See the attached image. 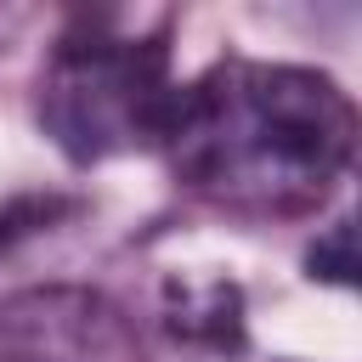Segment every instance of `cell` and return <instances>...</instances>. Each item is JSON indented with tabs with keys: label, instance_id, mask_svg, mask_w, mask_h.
Segmentation results:
<instances>
[{
	"label": "cell",
	"instance_id": "5",
	"mask_svg": "<svg viewBox=\"0 0 362 362\" xmlns=\"http://www.w3.org/2000/svg\"><path fill=\"white\" fill-rule=\"evenodd\" d=\"M62 215H74V198H57V192H23L11 204H0V249L34 238V232H51Z\"/></svg>",
	"mask_w": 362,
	"mask_h": 362
},
{
	"label": "cell",
	"instance_id": "3",
	"mask_svg": "<svg viewBox=\"0 0 362 362\" xmlns=\"http://www.w3.org/2000/svg\"><path fill=\"white\" fill-rule=\"evenodd\" d=\"M0 362H141V345L102 294L28 288L0 305Z\"/></svg>",
	"mask_w": 362,
	"mask_h": 362
},
{
	"label": "cell",
	"instance_id": "2",
	"mask_svg": "<svg viewBox=\"0 0 362 362\" xmlns=\"http://www.w3.org/2000/svg\"><path fill=\"white\" fill-rule=\"evenodd\" d=\"M170 45L158 34H119L107 17H79L40 74V124L74 164H102L158 147L175 107Z\"/></svg>",
	"mask_w": 362,
	"mask_h": 362
},
{
	"label": "cell",
	"instance_id": "6",
	"mask_svg": "<svg viewBox=\"0 0 362 362\" xmlns=\"http://www.w3.org/2000/svg\"><path fill=\"white\" fill-rule=\"evenodd\" d=\"M305 266H311V277H322V283H356V232H351V221H334L317 243H311V255H305Z\"/></svg>",
	"mask_w": 362,
	"mask_h": 362
},
{
	"label": "cell",
	"instance_id": "1",
	"mask_svg": "<svg viewBox=\"0 0 362 362\" xmlns=\"http://www.w3.org/2000/svg\"><path fill=\"white\" fill-rule=\"evenodd\" d=\"M158 147L181 187L232 215H305L351 170L356 107L317 68L226 57L175 90Z\"/></svg>",
	"mask_w": 362,
	"mask_h": 362
},
{
	"label": "cell",
	"instance_id": "4",
	"mask_svg": "<svg viewBox=\"0 0 362 362\" xmlns=\"http://www.w3.org/2000/svg\"><path fill=\"white\" fill-rule=\"evenodd\" d=\"M175 328L187 339H209V345H243V305H238V288L232 283H209V288H181L175 300Z\"/></svg>",
	"mask_w": 362,
	"mask_h": 362
}]
</instances>
